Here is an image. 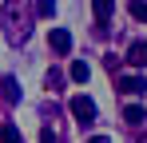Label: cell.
<instances>
[{
	"label": "cell",
	"instance_id": "obj_1",
	"mask_svg": "<svg viewBox=\"0 0 147 143\" xmlns=\"http://www.w3.org/2000/svg\"><path fill=\"white\" fill-rule=\"evenodd\" d=\"M32 4L28 0H4V36L12 40V44H20L28 40V32H32Z\"/></svg>",
	"mask_w": 147,
	"mask_h": 143
},
{
	"label": "cell",
	"instance_id": "obj_2",
	"mask_svg": "<svg viewBox=\"0 0 147 143\" xmlns=\"http://www.w3.org/2000/svg\"><path fill=\"white\" fill-rule=\"evenodd\" d=\"M68 107H72V115L80 119V123H92V119H96V103H92V95H72Z\"/></svg>",
	"mask_w": 147,
	"mask_h": 143
},
{
	"label": "cell",
	"instance_id": "obj_3",
	"mask_svg": "<svg viewBox=\"0 0 147 143\" xmlns=\"http://www.w3.org/2000/svg\"><path fill=\"white\" fill-rule=\"evenodd\" d=\"M48 48L56 56H68V52H72V32H68V28H52L48 32Z\"/></svg>",
	"mask_w": 147,
	"mask_h": 143
},
{
	"label": "cell",
	"instance_id": "obj_4",
	"mask_svg": "<svg viewBox=\"0 0 147 143\" xmlns=\"http://www.w3.org/2000/svg\"><path fill=\"white\" fill-rule=\"evenodd\" d=\"M115 84H119L123 95H143V92H147V80H143V76H119Z\"/></svg>",
	"mask_w": 147,
	"mask_h": 143
},
{
	"label": "cell",
	"instance_id": "obj_5",
	"mask_svg": "<svg viewBox=\"0 0 147 143\" xmlns=\"http://www.w3.org/2000/svg\"><path fill=\"white\" fill-rule=\"evenodd\" d=\"M131 68H147V40H135V44L127 48V56H123Z\"/></svg>",
	"mask_w": 147,
	"mask_h": 143
},
{
	"label": "cell",
	"instance_id": "obj_6",
	"mask_svg": "<svg viewBox=\"0 0 147 143\" xmlns=\"http://www.w3.org/2000/svg\"><path fill=\"white\" fill-rule=\"evenodd\" d=\"M92 12H96V24H99V28H107L111 12H115V0H92Z\"/></svg>",
	"mask_w": 147,
	"mask_h": 143
},
{
	"label": "cell",
	"instance_id": "obj_7",
	"mask_svg": "<svg viewBox=\"0 0 147 143\" xmlns=\"http://www.w3.org/2000/svg\"><path fill=\"white\" fill-rule=\"evenodd\" d=\"M123 119H127L131 127H139V123H143V119H147V111H143V107H139V103H127V107H123Z\"/></svg>",
	"mask_w": 147,
	"mask_h": 143
},
{
	"label": "cell",
	"instance_id": "obj_8",
	"mask_svg": "<svg viewBox=\"0 0 147 143\" xmlns=\"http://www.w3.org/2000/svg\"><path fill=\"white\" fill-rule=\"evenodd\" d=\"M68 76H72L76 84H88V76H92V68H88V64H84V60H76L72 68H68Z\"/></svg>",
	"mask_w": 147,
	"mask_h": 143
},
{
	"label": "cell",
	"instance_id": "obj_9",
	"mask_svg": "<svg viewBox=\"0 0 147 143\" xmlns=\"http://www.w3.org/2000/svg\"><path fill=\"white\" fill-rule=\"evenodd\" d=\"M0 95H4L8 103H12V99H20V92H16V80H12V76H4V80H0Z\"/></svg>",
	"mask_w": 147,
	"mask_h": 143
},
{
	"label": "cell",
	"instance_id": "obj_10",
	"mask_svg": "<svg viewBox=\"0 0 147 143\" xmlns=\"http://www.w3.org/2000/svg\"><path fill=\"white\" fill-rule=\"evenodd\" d=\"M0 143H20V131H16V123H0Z\"/></svg>",
	"mask_w": 147,
	"mask_h": 143
},
{
	"label": "cell",
	"instance_id": "obj_11",
	"mask_svg": "<svg viewBox=\"0 0 147 143\" xmlns=\"http://www.w3.org/2000/svg\"><path fill=\"white\" fill-rule=\"evenodd\" d=\"M36 16L52 20V16H56V0H36Z\"/></svg>",
	"mask_w": 147,
	"mask_h": 143
},
{
	"label": "cell",
	"instance_id": "obj_12",
	"mask_svg": "<svg viewBox=\"0 0 147 143\" xmlns=\"http://www.w3.org/2000/svg\"><path fill=\"white\" fill-rule=\"evenodd\" d=\"M127 12H131L135 20H143V24H147V0H131V4H127Z\"/></svg>",
	"mask_w": 147,
	"mask_h": 143
},
{
	"label": "cell",
	"instance_id": "obj_13",
	"mask_svg": "<svg viewBox=\"0 0 147 143\" xmlns=\"http://www.w3.org/2000/svg\"><path fill=\"white\" fill-rule=\"evenodd\" d=\"M40 143H60V135H56L52 127H44V131H40Z\"/></svg>",
	"mask_w": 147,
	"mask_h": 143
},
{
	"label": "cell",
	"instance_id": "obj_14",
	"mask_svg": "<svg viewBox=\"0 0 147 143\" xmlns=\"http://www.w3.org/2000/svg\"><path fill=\"white\" fill-rule=\"evenodd\" d=\"M60 84H64V76H60L56 68H52V72H48V88H60Z\"/></svg>",
	"mask_w": 147,
	"mask_h": 143
},
{
	"label": "cell",
	"instance_id": "obj_15",
	"mask_svg": "<svg viewBox=\"0 0 147 143\" xmlns=\"http://www.w3.org/2000/svg\"><path fill=\"white\" fill-rule=\"evenodd\" d=\"M88 143H111V139H107V135H96V139H88Z\"/></svg>",
	"mask_w": 147,
	"mask_h": 143
},
{
	"label": "cell",
	"instance_id": "obj_16",
	"mask_svg": "<svg viewBox=\"0 0 147 143\" xmlns=\"http://www.w3.org/2000/svg\"><path fill=\"white\" fill-rule=\"evenodd\" d=\"M139 143H147V135H143V139H139Z\"/></svg>",
	"mask_w": 147,
	"mask_h": 143
}]
</instances>
